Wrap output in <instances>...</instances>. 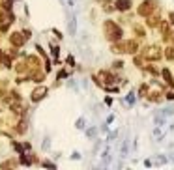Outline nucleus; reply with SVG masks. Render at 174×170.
I'll return each mask as SVG.
<instances>
[{
    "instance_id": "nucleus-1",
    "label": "nucleus",
    "mask_w": 174,
    "mask_h": 170,
    "mask_svg": "<svg viewBox=\"0 0 174 170\" xmlns=\"http://www.w3.org/2000/svg\"><path fill=\"white\" fill-rule=\"evenodd\" d=\"M105 32L109 34L111 39H118V37H120V30H118L112 22H107V24H105Z\"/></svg>"
},
{
    "instance_id": "nucleus-2",
    "label": "nucleus",
    "mask_w": 174,
    "mask_h": 170,
    "mask_svg": "<svg viewBox=\"0 0 174 170\" xmlns=\"http://www.w3.org/2000/svg\"><path fill=\"white\" fill-rule=\"evenodd\" d=\"M45 94H47V88H43V86L36 88V90L32 92V101H39V99H43Z\"/></svg>"
},
{
    "instance_id": "nucleus-3",
    "label": "nucleus",
    "mask_w": 174,
    "mask_h": 170,
    "mask_svg": "<svg viewBox=\"0 0 174 170\" xmlns=\"http://www.w3.org/2000/svg\"><path fill=\"white\" fill-rule=\"evenodd\" d=\"M154 4H156L154 0H148V2H144V4H142V7H141V13H142V15L150 13V11L154 9Z\"/></svg>"
},
{
    "instance_id": "nucleus-4",
    "label": "nucleus",
    "mask_w": 174,
    "mask_h": 170,
    "mask_svg": "<svg viewBox=\"0 0 174 170\" xmlns=\"http://www.w3.org/2000/svg\"><path fill=\"white\" fill-rule=\"evenodd\" d=\"M11 43H13V45H19V47H21V45L24 43V37H22L21 34H17V32H15V34L11 36Z\"/></svg>"
},
{
    "instance_id": "nucleus-5",
    "label": "nucleus",
    "mask_w": 174,
    "mask_h": 170,
    "mask_svg": "<svg viewBox=\"0 0 174 170\" xmlns=\"http://www.w3.org/2000/svg\"><path fill=\"white\" fill-rule=\"evenodd\" d=\"M116 6H118V9H127V7L131 6V2H129V0H118Z\"/></svg>"
},
{
    "instance_id": "nucleus-6",
    "label": "nucleus",
    "mask_w": 174,
    "mask_h": 170,
    "mask_svg": "<svg viewBox=\"0 0 174 170\" xmlns=\"http://www.w3.org/2000/svg\"><path fill=\"white\" fill-rule=\"evenodd\" d=\"M157 56H159L157 49H156V47H150V49H148V52H146V58H157Z\"/></svg>"
}]
</instances>
